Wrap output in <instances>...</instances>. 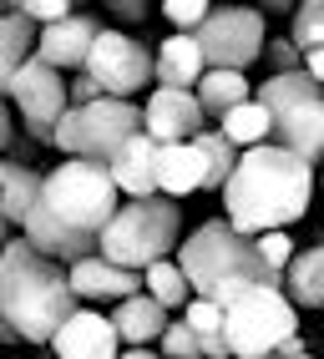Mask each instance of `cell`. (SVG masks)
<instances>
[{
	"instance_id": "cell-3",
	"label": "cell",
	"mask_w": 324,
	"mask_h": 359,
	"mask_svg": "<svg viewBox=\"0 0 324 359\" xmlns=\"http://www.w3.org/2000/svg\"><path fill=\"white\" fill-rule=\"evenodd\" d=\"M76 304L66 263L46 258L26 233L0 243V319L20 334V344H51Z\"/></svg>"
},
{
	"instance_id": "cell-22",
	"label": "cell",
	"mask_w": 324,
	"mask_h": 359,
	"mask_svg": "<svg viewBox=\"0 0 324 359\" xmlns=\"http://www.w3.org/2000/svg\"><path fill=\"white\" fill-rule=\"evenodd\" d=\"M193 91H198V102H203V111L213 116V122H218L228 107H238V102H248V97H253L248 76H243V71H234V66H208L203 76H198V86H193Z\"/></svg>"
},
{
	"instance_id": "cell-10",
	"label": "cell",
	"mask_w": 324,
	"mask_h": 359,
	"mask_svg": "<svg viewBox=\"0 0 324 359\" xmlns=\"http://www.w3.org/2000/svg\"><path fill=\"white\" fill-rule=\"evenodd\" d=\"M81 71L107 91V97H132V91H147V81H152V51L137 36L102 26Z\"/></svg>"
},
{
	"instance_id": "cell-32",
	"label": "cell",
	"mask_w": 324,
	"mask_h": 359,
	"mask_svg": "<svg viewBox=\"0 0 324 359\" xmlns=\"http://www.w3.org/2000/svg\"><path fill=\"white\" fill-rule=\"evenodd\" d=\"M259 61H269V71H294V66H304V51H299L289 36H269Z\"/></svg>"
},
{
	"instance_id": "cell-42",
	"label": "cell",
	"mask_w": 324,
	"mask_h": 359,
	"mask_svg": "<svg viewBox=\"0 0 324 359\" xmlns=\"http://www.w3.org/2000/svg\"><path fill=\"white\" fill-rule=\"evenodd\" d=\"M259 359H314V354H259Z\"/></svg>"
},
{
	"instance_id": "cell-33",
	"label": "cell",
	"mask_w": 324,
	"mask_h": 359,
	"mask_svg": "<svg viewBox=\"0 0 324 359\" xmlns=\"http://www.w3.org/2000/svg\"><path fill=\"white\" fill-rule=\"evenodd\" d=\"M15 11H20V15H31L36 26H46V20L72 15V0H15Z\"/></svg>"
},
{
	"instance_id": "cell-40",
	"label": "cell",
	"mask_w": 324,
	"mask_h": 359,
	"mask_svg": "<svg viewBox=\"0 0 324 359\" xmlns=\"http://www.w3.org/2000/svg\"><path fill=\"white\" fill-rule=\"evenodd\" d=\"M299 0H259V11H294Z\"/></svg>"
},
{
	"instance_id": "cell-26",
	"label": "cell",
	"mask_w": 324,
	"mask_h": 359,
	"mask_svg": "<svg viewBox=\"0 0 324 359\" xmlns=\"http://www.w3.org/2000/svg\"><path fill=\"white\" fill-rule=\"evenodd\" d=\"M142 289H147L162 309H168V314L193 299V283H188V273H182L177 258H157V263H147V269H142Z\"/></svg>"
},
{
	"instance_id": "cell-17",
	"label": "cell",
	"mask_w": 324,
	"mask_h": 359,
	"mask_svg": "<svg viewBox=\"0 0 324 359\" xmlns=\"http://www.w3.org/2000/svg\"><path fill=\"white\" fill-rule=\"evenodd\" d=\"M203 71H208V56L193 31H173L152 51V81H162V86H198Z\"/></svg>"
},
{
	"instance_id": "cell-31",
	"label": "cell",
	"mask_w": 324,
	"mask_h": 359,
	"mask_svg": "<svg viewBox=\"0 0 324 359\" xmlns=\"http://www.w3.org/2000/svg\"><path fill=\"white\" fill-rule=\"evenodd\" d=\"M253 243H259V253H264V263L269 269H289V258H294V243H289V228H269V233H259L253 238Z\"/></svg>"
},
{
	"instance_id": "cell-36",
	"label": "cell",
	"mask_w": 324,
	"mask_h": 359,
	"mask_svg": "<svg viewBox=\"0 0 324 359\" xmlns=\"http://www.w3.org/2000/svg\"><path fill=\"white\" fill-rule=\"evenodd\" d=\"M15 147V122H11V107H6V91H0V157Z\"/></svg>"
},
{
	"instance_id": "cell-20",
	"label": "cell",
	"mask_w": 324,
	"mask_h": 359,
	"mask_svg": "<svg viewBox=\"0 0 324 359\" xmlns=\"http://www.w3.org/2000/svg\"><path fill=\"white\" fill-rule=\"evenodd\" d=\"M41 198V172L20 157H0V212L11 218V228L26 223L31 203Z\"/></svg>"
},
{
	"instance_id": "cell-34",
	"label": "cell",
	"mask_w": 324,
	"mask_h": 359,
	"mask_svg": "<svg viewBox=\"0 0 324 359\" xmlns=\"http://www.w3.org/2000/svg\"><path fill=\"white\" fill-rule=\"evenodd\" d=\"M97 97H107V91H102L97 81H91L86 71H76V81L66 86V102H72V107H86V102H97Z\"/></svg>"
},
{
	"instance_id": "cell-8",
	"label": "cell",
	"mask_w": 324,
	"mask_h": 359,
	"mask_svg": "<svg viewBox=\"0 0 324 359\" xmlns=\"http://www.w3.org/2000/svg\"><path fill=\"white\" fill-rule=\"evenodd\" d=\"M132 132H142V107L132 97H97L86 107H66L56 116L51 147H61L66 157L112 162V152H117Z\"/></svg>"
},
{
	"instance_id": "cell-2",
	"label": "cell",
	"mask_w": 324,
	"mask_h": 359,
	"mask_svg": "<svg viewBox=\"0 0 324 359\" xmlns=\"http://www.w3.org/2000/svg\"><path fill=\"white\" fill-rule=\"evenodd\" d=\"M314 187H319L314 162H304L279 142H253V147L238 152V167L228 172L218 193H223L228 223L248 238H259L269 228H289L304 218Z\"/></svg>"
},
{
	"instance_id": "cell-28",
	"label": "cell",
	"mask_w": 324,
	"mask_h": 359,
	"mask_svg": "<svg viewBox=\"0 0 324 359\" xmlns=\"http://www.w3.org/2000/svg\"><path fill=\"white\" fill-rule=\"evenodd\" d=\"M157 354L162 359H203V349H198V334H193V324L188 319H168V329L157 334Z\"/></svg>"
},
{
	"instance_id": "cell-1",
	"label": "cell",
	"mask_w": 324,
	"mask_h": 359,
	"mask_svg": "<svg viewBox=\"0 0 324 359\" xmlns=\"http://www.w3.org/2000/svg\"><path fill=\"white\" fill-rule=\"evenodd\" d=\"M122 193L112 182L107 162L91 157H66L61 167L41 172V198L31 203L20 233L31 243L56 258V263H76L81 253H97V238L107 228V218L117 212Z\"/></svg>"
},
{
	"instance_id": "cell-23",
	"label": "cell",
	"mask_w": 324,
	"mask_h": 359,
	"mask_svg": "<svg viewBox=\"0 0 324 359\" xmlns=\"http://www.w3.org/2000/svg\"><path fill=\"white\" fill-rule=\"evenodd\" d=\"M36 20L20 11H0V91L11 86V76L20 71V61L36 56Z\"/></svg>"
},
{
	"instance_id": "cell-27",
	"label": "cell",
	"mask_w": 324,
	"mask_h": 359,
	"mask_svg": "<svg viewBox=\"0 0 324 359\" xmlns=\"http://www.w3.org/2000/svg\"><path fill=\"white\" fill-rule=\"evenodd\" d=\"M289 15H294L289 41L299 46V51H309V46H319V41H324V0H299Z\"/></svg>"
},
{
	"instance_id": "cell-29",
	"label": "cell",
	"mask_w": 324,
	"mask_h": 359,
	"mask_svg": "<svg viewBox=\"0 0 324 359\" xmlns=\"http://www.w3.org/2000/svg\"><path fill=\"white\" fill-rule=\"evenodd\" d=\"M182 319L193 324L198 339H203V334H223V304H213L208 294H193L188 304H182Z\"/></svg>"
},
{
	"instance_id": "cell-30",
	"label": "cell",
	"mask_w": 324,
	"mask_h": 359,
	"mask_svg": "<svg viewBox=\"0 0 324 359\" xmlns=\"http://www.w3.org/2000/svg\"><path fill=\"white\" fill-rule=\"evenodd\" d=\"M208 11H213V0H162V15L173 20V31H198Z\"/></svg>"
},
{
	"instance_id": "cell-24",
	"label": "cell",
	"mask_w": 324,
	"mask_h": 359,
	"mask_svg": "<svg viewBox=\"0 0 324 359\" xmlns=\"http://www.w3.org/2000/svg\"><path fill=\"white\" fill-rule=\"evenodd\" d=\"M218 127H223V137L234 142V147H253V142H269L274 137V116H269V107L259 97H248L238 107H228L218 116Z\"/></svg>"
},
{
	"instance_id": "cell-38",
	"label": "cell",
	"mask_w": 324,
	"mask_h": 359,
	"mask_svg": "<svg viewBox=\"0 0 324 359\" xmlns=\"http://www.w3.org/2000/svg\"><path fill=\"white\" fill-rule=\"evenodd\" d=\"M274 354H309V344H304V334H284V339H279V349H274Z\"/></svg>"
},
{
	"instance_id": "cell-11",
	"label": "cell",
	"mask_w": 324,
	"mask_h": 359,
	"mask_svg": "<svg viewBox=\"0 0 324 359\" xmlns=\"http://www.w3.org/2000/svg\"><path fill=\"white\" fill-rule=\"evenodd\" d=\"M6 97L15 102V111H20V122H26L31 142L51 147V127H56V116L72 107V102H66V81H61V71H56L51 61H41V56H26V61H20V71L11 76Z\"/></svg>"
},
{
	"instance_id": "cell-14",
	"label": "cell",
	"mask_w": 324,
	"mask_h": 359,
	"mask_svg": "<svg viewBox=\"0 0 324 359\" xmlns=\"http://www.w3.org/2000/svg\"><path fill=\"white\" fill-rule=\"evenodd\" d=\"M66 278L81 304H117L142 289V269H122L107 253H81L76 263H66Z\"/></svg>"
},
{
	"instance_id": "cell-6",
	"label": "cell",
	"mask_w": 324,
	"mask_h": 359,
	"mask_svg": "<svg viewBox=\"0 0 324 359\" xmlns=\"http://www.w3.org/2000/svg\"><path fill=\"white\" fill-rule=\"evenodd\" d=\"M269 116H274V137L269 142H279V147L299 152L304 162H324V81L309 76L304 66H294V71H269L264 86L253 91Z\"/></svg>"
},
{
	"instance_id": "cell-13",
	"label": "cell",
	"mask_w": 324,
	"mask_h": 359,
	"mask_svg": "<svg viewBox=\"0 0 324 359\" xmlns=\"http://www.w3.org/2000/svg\"><path fill=\"white\" fill-rule=\"evenodd\" d=\"M51 349L56 359H117L122 354V339H117V324H112V314H97V309L76 304L72 314H66V324L51 334Z\"/></svg>"
},
{
	"instance_id": "cell-25",
	"label": "cell",
	"mask_w": 324,
	"mask_h": 359,
	"mask_svg": "<svg viewBox=\"0 0 324 359\" xmlns=\"http://www.w3.org/2000/svg\"><path fill=\"white\" fill-rule=\"evenodd\" d=\"M193 147L203 152V193H218V187L228 182V172L238 167V152L243 147H234V142L223 137V127L218 132H193Z\"/></svg>"
},
{
	"instance_id": "cell-5",
	"label": "cell",
	"mask_w": 324,
	"mask_h": 359,
	"mask_svg": "<svg viewBox=\"0 0 324 359\" xmlns=\"http://www.w3.org/2000/svg\"><path fill=\"white\" fill-rule=\"evenodd\" d=\"M177 263L182 273H188L193 294H213L223 278H253V283H284L279 269H269L259 243H253L248 233H238L228 218H213L193 228L188 238L177 243Z\"/></svg>"
},
{
	"instance_id": "cell-35",
	"label": "cell",
	"mask_w": 324,
	"mask_h": 359,
	"mask_svg": "<svg viewBox=\"0 0 324 359\" xmlns=\"http://www.w3.org/2000/svg\"><path fill=\"white\" fill-rule=\"evenodd\" d=\"M107 11L117 15V20H132V26H137V20L152 15V0H107Z\"/></svg>"
},
{
	"instance_id": "cell-9",
	"label": "cell",
	"mask_w": 324,
	"mask_h": 359,
	"mask_svg": "<svg viewBox=\"0 0 324 359\" xmlns=\"http://www.w3.org/2000/svg\"><path fill=\"white\" fill-rule=\"evenodd\" d=\"M208 66H234V71H248L253 61L264 56V41H269V26H264V11L253 6H223V11H208L203 26L193 31Z\"/></svg>"
},
{
	"instance_id": "cell-37",
	"label": "cell",
	"mask_w": 324,
	"mask_h": 359,
	"mask_svg": "<svg viewBox=\"0 0 324 359\" xmlns=\"http://www.w3.org/2000/svg\"><path fill=\"white\" fill-rule=\"evenodd\" d=\"M304 71H309V76H319V81H324V41H319V46H309V51H304Z\"/></svg>"
},
{
	"instance_id": "cell-18",
	"label": "cell",
	"mask_w": 324,
	"mask_h": 359,
	"mask_svg": "<svg viewBox=\"0 0 324 359\" xmlns=\"http://www.w3.org/2000/svg\"><path fill=\"white\" fill-rule=\"evenodd\" d=\"M157 193L168 198H188V193H203V152L188 142H157Z\"/></svg>"
},
{
	"instance_id": "cell-12",
	"label": "cell",
	"mask_w": 324,
	"mask_h": 359,
	"mask_svg": "<svg viewBox=\"0 0 324 359\" xmlns=\"http://www.w3.org/2000/svg\"><path fill=\"white\" fill-rule=\"evenodd\" d=\"M203 127H208V111L198 102V91L193 86H162L157 81V91L142 107V132L152 142H188Z\"/></svg>"
},
{
	"instance_id": "cell-4",
	"label": "cell",
	"mask_w": 324,
	"mask_h": 359,
	"mask_svg": "<svg viewBox=\"0 0 324 359\" xmlns=\"http://www.w3.org/2000/svg\"><path fill=\"white\" fill-rule=\"evenodd\" d=\"M177 238H182L177 198L147 193V198L117 203V212L107 218V228L97 238V253H107L112 263H122V269H147V263L177 253Z\"/></svg>"
},
{
	"instance_id": "cell-7",
	"label": "cell",
	"mask_w": 324,
	"mask_h": 359,
	"mask_svg": "<svg viewBox=\"0 0 324 359\" xmlns=\"http://www.w3.org/2000/svg\"><path fill=\"white\" fill-rule=\"evenodd\" d=\"M294 329H299V309L284 294V283H248L234 304H223V334H228L234 359L274 354L279 339Z\"/></svg>"
},
{
	"instance_id": "cell-43",
	"label": "cell",
	"mask_w": 324,
	"mask_h": 359,
	"mask_svg": "<svg viewBox=\"0 0 324 359\" xmlns=\"http://www.w3.org/2000/svg\"><path fill=\"white\" fill-rule=\"evenodd\" d=\"M6 238H11V218L0 212V243H6Z\"/></svg>"
},
{
	"instance_id": "cell-45",
	"label": "cell",
	"mask_w": 324,
	"mask_h": 359,
	"mask_svg": "<svg viewBox=\"0 0 324 359\" xmlns=\"http://www.w3.org/2000/svg\"><path fill=\"white\" fill-rule=\"evenodd\" d=\"M314 172H319V187H324V162H319V167H314Z\"/></svg>"
},
{
	"instance_id": "cell-16",
	"label": "cell",
	"mask_w": 324,
	"mask_h": 359,
	"mask_svg": "<svg viewBox=\"0 0 324 359\" xmlns=\"http://www.w3.org/2000/svg\"><path fill=\"white\" fill-rule=\"evenodd\" d=\"M157 142L147 137V132H132L117 152H112V162H107V172H112V182H117V193L122 198H147V193H157Z\"/></svg>"
},
{
	"instance_id": "cell-41",
	"label": "cell",
	"mask_w": 324,
	"mask_h": 359,
	"mask_svg": "<svg viewBox=\"0 0 324 359\" xmlns=\"http://www.w3.org/2000/svg\"><path fill=\"white\" fill-rule=\"evenodd\" d=\"M0 344H20V334H15V329H11L6 319H0Z\"/></svg>"
},
{
	"instance_id": "cell-19",
	"label": "cell",
	"mask_w": 324,
	"mask_h": 359,
	"mask_svg": "<svg viewBox=\"0 0 324 359\" xmlns=\"http://www.w3.org/2000/svg\"><path fill=\"white\" fill-rule=\"evenodd\" d=\"M168 309H162L147 289H137L127 299H117V309H112V324H117V339L122 344H157V334L168 329Z\"/></svg>"
},
{
	"instance_id": "cell-21",
	"label": "cell",
	"mask_w": 324,
	"mask_h": 359,
	"mask_svg": "<svg viewBox=\"0 0 324 359\" xmlns=\"http://www.w3.org/2000/svg\"><path fill=\"white\" fill-rule=\"evenodd\" d=\"M284 294L294 299V309H324V243H314V248L289 258Z\"/></svg>"
},
{
	"instance_id": "cell-15",
	"label": "cell",
	"mask_w": 324,
	"mask_h": 359,
	"mask_svg": "<svg viewBox=\"0 0 324 359\" xmlns=\"http://www.w3.org/2000/svg\"><path fill=\"white\" fill-rule=\"evenodd\" d=\"M97 31H102L97 15H86V11H72V15H61V20H46V26L36 31V56L51 61L56 71H81L91 41H97Z\"/></svg>"
},
{
	"instance_id": "cell-39",
	"label": "cell",
	"mask_w": 324,
	"mask_h": 359,
	"mask_svg": "<svg viewBox=\"0 0 324 359\" xmlns=\"http://www.w3.org/2000/svg\"><path fill=\"white\" fill-rule=\"evenodd\" d=\"M117 359H162V354H152L147 344H127V349H122Z\"/></svg>"
},
{
	"instance_id": "cell-44",
	"label": "cell",
	"mask_w": 324,
	"mask_h": 359,
	"mask_svg": "<svg viewBox=\"0 0 324 359\" xmlns=\"http://www.w3.org/2000/svg\"><path fill=\"white\" fill-rule=\"evenodd\" d=\"M0 11H15V0H0Z\"/></svg>"
}]
</instances>
